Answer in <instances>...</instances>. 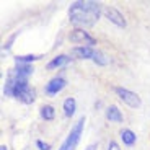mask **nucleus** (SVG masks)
Here are the masks:
<instances>
[{
	"label": "nucleus",
	"instance_id": "obj_1",
	"mask_svg": "<svg viewBox=\"0 0 150 150\" xmlns=\"http://www.w3.org/2000/svg\"><path fill=\"white\" fill-rule=\"evenodd\" d=\"M101 15V5L98 2H75L70 5L69 20L75 26H93Z\"/></svg>",
	"mask_w": 150,
	"mask_h": 150
},
{
	"label": "nucleus",
	"instance_id": "obj_2",
	"mask_svg": "<svg viewBox=\"0 0 150 150\" xmlns=\"http://www.w3.org/2000/svg\"><path fill=\"white\" fill-rule=\"evenodd\" d=\"M83 126H85V117H80L79 122L72 127V131L69 132V135L65 137V140L57 150H75V147H77V144L80 140V135L83 132Z\"/></svg>",
	"mask_w": 150,
	"mask_h": 150
},
{
	"label": "nucleus",
	"instance_id": "obj_3",
	"mask_svg": "<svg viewBox=\"0 0 150 150\" xmlns=\"http://www.w3.org/2000/svg\"><path fill=\"white\" fill-rule=\"evenodd\" d=\"M69 39H70L72 42H75V44L83 46V47H93V46L96 44L95 38L91 36V34H88V31H83L82 28H77V30L72 31V33L69 34Z\"/></svg>",
	"mask_w": 150,
	"mask_h": 150
},
{
	"label": "nucleus",
	"instance_id": "obj_4",
	"mask_svg": "<svg viewBox=\"0 0 150 150\" xmlns=\"http://www.w3.org/2000/svg\"><path fill=\"white\" fill-rule=\"evenodd\" d=\"M116 95L119 96V100L122 103H126L127 106H131V108H139L140 105H142V101H140V98L137 93H134V91L127 90V88H121V86H116Z\"/></svg>",
	"mask_w": 150,
	"mask_h": 150
},
{
	"label": "nucleus",
	"instance_id": "obj_5",
	"mask_svg": "<svg viewBox=\"0 0 150 150\" xmlns=\"http://www.w3.org/2000/svg\"><path fill=\"white\" fill-rule=\"evenodd\" d=\"M105 16L109 20L111 23H114L116 26H119V28H124L126 26V18H124V15L121 13L117 8H114V7H106L105 10Z\"/></svg>",
	"mask_w": 150,
	"mask_h": 150
},
{
	"label": "nucleus",
	"instance_id": "obj_6",
	"mask_svg": "<svg viewBox=\"0 0 150 150\" xmlns=\"http://www.w3.org/2000/svg\"><path fill=\"white\" fill-rule=\"evenodd\" d=\"M65 85H67V82H65L64 77H54V79L51 80L47 85H46L44 91H46L47 95H57L59 91L64 90Z\"/></svg>",
	"mask_w": 150,
	"mask_h": 150
},
{
	"label": "nucleus",
	"instance_id": "obj_7",
	"mask_svg": "<svg viewBox=\"0 0 150 150\" xmlns=\"http://www.w3.org/2000/svg\"><path fill=\"white\" fill-rule=\"evenodd\" d=\"M72 54L75 57H80V59H93L96 51L93 47H83V46H77V47L72 49Z\"/></svg>",
	"mask_w": 150,
	"mask_h": 150
},
{
	"label": "nucleus",
	"instance_id": "obj_8",
	"mask_svg": "<svg viewBox=\"0 0 150 150\" xmlns=\"http://www.w3.org/2000/svg\"><path fill=\"white\" fill-rule=\"evenodd\" d=\"M31 74H33V67L30 64H16L15 70H13V75H16L20 79H26V80Z\"/></svg>",
	"mask_w": 150,
	"mask_h": 150
},
{
	"label": "nucleus",
	"instance_id": "obj_9",
	"mask_svg": "<svg viewBox=\"0 0 150 150\" xmlns=\"http://www.w3.org/2000/svg\"><path fill=\"white\" fill-rule=\"evenodd\" d=\"M106 117H108L111 122H122V112L117 109V106H109L106 108Z\"/></svg>",
	"mask_w": 150,
	"mask_h": 150
},
{
	"label": "nucleus",
	"instance_id": "obj_10",
	"mask_svg": "<svg viewBox=\"0 0 150 150\" xmlns=\"http://www.w3.org/2000/svg\"><path fill=\"white\" fill-rule=\"evenodd\" d=\"M69 62H70V57H69V56H57V57H54V59L47 64V69L64 67V65H67Z\"/></svg>",
	"mask_w": 150,
	"mask_h": 150
},
{
	"label": "nucleus",
	"instance_id": "obj_11",
	"mask_svg": "<svg viewBox=\"0 0 150 150\" xmlns=\"http://www.w3.org/2000/svg\"><path fill=\"white\" fill-rule=\"evenodd\" d=\"M121 139H122V142L126 144V145H134L135 144V140H137V137H135V134L134 132L131 131V129H122V131H121Z\"/></svg>",
	"mask_w": 150,
	"mask_h": 150
},
{
	"label": "nucleus",
	"instance_id": "obj_12",
	"mask_svg": "<svg viewBox=\"0 0 150 150\" xmlns=\"http://www.w3.org/2000/svg\"><path fill=\"white\" fill-rule=\"evenodd\" d=\"M75 109H77V101L74 98H67L64 101V114L67 117H72L75 114Z\"/></svg>",
	"mask_w": 150,
	"mask_h": 150
},
{
	"label": "nucleus",
	"instance_id": "obj_13",
	"mask_svg": "<svg viewBox=\"0 0 150 150\" xmlns=\"http://www.w3.org/2000/svg\"><path fill=\"white\" fill-rule=\"evenodd\" d=\"M54 116H56V111H54V108L51 105H44L41 108V117L46 121H52Z\"/></svg>",
	"mask_w": 150,
	"mask_h": 150
},
{
	"label": "nucleus",
	"instance_id": "obj_14",
	"mask_svg": "<svg viewBox=\"0 0 150 150\" xmlns=\"http://www.w3.org/2000/svg\"><path fill=\"white\" fill-rule=\"evenodd\" d=\"M93 62H95V64H98V65H108L109 59H108V57H106L103 52L96 51V54H95V57H93Z\"/></svg>",
	"mask_w": 150,
	"mask_h": 150
},
{
	"label": "nucleus",
	"instance_id": "obj_15",
	"mask_svg": "<svg viewBox=\"0 0 150 150\" xmlns=\"http://www.w3.org/2000/svg\"><path fill=\"white\" fill-rule=\"evenodd\" d=\"M41 59L39 56H16V64H30L33 60Z\"/></svg>",
	"mask_w": 150,
	"mask_h": 150
},
{
	"label": "nucleus",
	"instance_id": "obj_16",
	"mask_svg": "<svg viewBox=\"0 0 150 150\" xmlns=\"http://www.w3.org/2000/svg\"><path fill=\"white\" fill-rule=\"evenodd\" d=\"M36 145H38V149H39V150H49V149H51V145L46 144V142H42V140H38Z\"/></svg>",
	"mask_w": 150,
	"mask_h": 150
},
{
	"label": "nucleus",
	"instance_id": "obj_17",
	"mask_svg": "<svg viewBox=\"0 0 150 150\" xmlns=\"http://www.w3.org/2000/svg\"><path fill=\"white\" fill-rule=\"evenodd\" d=\"M108 150H121V147L117 145V144L114 142V140H111V142L108 144Z\"/></svg>",
	"mask_w": 150,
	"mask_h": 150
},
{
	"label": "nucleus",
	"instance_id": "obj_18",
	"mask_svg": "<svg viewBox=\"0 0 150 150\" xmlns=\"http://www.w3.org/2000/svg\"><path fill=\"white\" fill-rule=\"evenodd\" d=\"M0 150H7V147H5V145H2V147H0Z\"/></svg>",
	"mask_w": 150,
	"mask_h": 150
},
{
	"label": "nucleus",
	"instance_id": "obj_19",
	"mask_svg": "<svg viewBox=\"0 0 150 150\" xmlns=\"http://www.w3.org/2000/svg\"><path fill=\"white\" fill-rule=\"evenodd\" d=\"M91 149H93V147H90V149H88V150H91Z\"/></svg>",
	"mask_w": 150,
	"mask_h": 150
}]
</instances>
